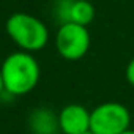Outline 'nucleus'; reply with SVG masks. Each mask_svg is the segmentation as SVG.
I'll return each mask as SVG.
<instances>
[{
    "instance_id": "obj_3",
    "label": "nucleus",
    "mask_w": 134,
    "mask_h": 134,
    "mask_svg": "<svg viewBox=\"0 0 134 134\" xmlns=\"http://www.w3.org/2000/svg\"><path fill=\"white\" fill-rule=\"evenodd\" d=\"M131 114L128 107L117 101H107L90 112V132L121 134L129 129Z\"/></svg>"
},
{
    "instance_id": "obj_9",
    "label": "nucleus",
    "mask_w": 134,
    "mask_h": 134,
    "mask_svg": "<svg viewBox=\"0 0 134 134\" xmlns=\"http://www.w3.org/2000/svg\"><path fill=\"white\" fill-rule=\"evenodd\" d=\"M2 93H5V84H3V76H2V70H0V96Z\"/></svg>"
},
{
    "instance_id": "obj_5",
    "label": "nucleus",
    "mask_w": 134,
    "mask_h": 134,
    "mask_svg": "<svg viewBox=\"0 0 134 134\" xmlns=\"http://www.w3.org/2000/svg\"><path fill=\"white\" fill-rule=\"evenodd\" d=\"M58 128L63 134L90 132V110L82 104H68L58 112Z\"/></svg>"
},
{
    "instance_id": "obj_1",
    "label": "nucleus",
    "mask_w": 134,
    "mask_h": 134,
    "mask_svg": "<svg viewBox=\"0 0 134 134\" xmlns=\"http://www.w3.org/2000/svg\"><path fill=\"white\" fill-rule=\"evenodd\" d=\"M2 76L5 84V93L10 96H24L30 93L40 82L41 70L36 58L25 51L10 54L2 66Z\"/></svg>"
},
{
    "instance_id": "obj_8",
    "label": "nucleus",
    "mask_w": 134,
    "mask_h": 134,
    "mask_svg": "<svg viewBox=\"0 0 134 134\" xmlns=\"http://www.w3.org/2000/svg\"><path fill=\"white\" fill-rule=\"evenodd\" d=\"M125 76H126V81H128V84L134 87V57H132V58L129 60V63L126 65Z\"/></svg>"
},
{
    "instance_id": "obj_6",
    "label": "nucleus",
    "mask_w": 134,
    "mask_h": 134,
    "mask_svg": "<svg viewBox=\"0 0 134 134\" xmlns=\"http://www.w3.org/2000/svg\"><path fill=\"white\" fill-rule=\"evenodd\" d=\"M29 128L33 134H55L58 128V115L47 107H38L29 115Z\"/></svg>"
},
{
    "instance_id": "obj_2",
    "label": "nucleus",
    "mask_w": 134,
    "mask_h": 134,
    "mask_svg": "<svg viewBox=\"0 0 134 134\" xmlns=\"http://www.w3.org/2000/svg\"><path fill=\"white\" fill-rule=\"evenodd\" d=\"M8 36L13 43L25 52H38L46 47L49 41V30L43 21L29 13H14L5 24Z\"/></svg>"
},
{
    "instance_id": "obj_7",
    "label": "nucleus",
    "mask_w": 134,
    "mask_h": 134,
    "mask_svg": "<svg viewBox=\"0 0 134 134\" xmlns=\"http://www.w3.org/2000/svg\"><path fill=\"white\" fill-rule=\"evenodd\" d=\"M93 19H95V7L88 0H73L68 10L66 22H74L87 27L88 24H92Z\"/></svg>"
},
{
    "instance_id": "obj_4",
    "label": "nucleus",
    "mask_w": 134,
    "mask_h": 134,
    "mask_svg": "<svg viewBox=\"0 0 134 134\" xmlns=\"http://www.w3.org/2000/svg\"><path fill=\"white\" fill-rule=\"evenodd\" d=\"M90 33L87 27L74 24V22H65L58 27L55 35V47L62 58L76 62L85 57L90 49Z\"/></svg>"
},
{
    "instance_id": "obj_11",
    "label": "nucleus",
    "mask_w": 134,
    "mask_h": 134,
    "mask_svg": "<svg viewBox=\"0 0 134 134\" xmlns=\"http://www.w3.org/2000/svg\"><path fill=\"white\" fill-rule=\"evenodd\" d=\"M85 134H93V132H85Z\"/></svg>"
},
{
    "instance_id": "obj_10",
    "label": "nucleus",
    "mask_w": 134,
    "mask_h": 134,
    "mask_svg": "<svg viewBox=\"0 0 134 134\" xmlns=\"http://www.w3.org/2000/svg\"><path fill=\"white\" fill-rule=\"evenodd\" d=\"M121 134H134V129H126V131L121 132Z\"/></svg>"
}]
</instances>
